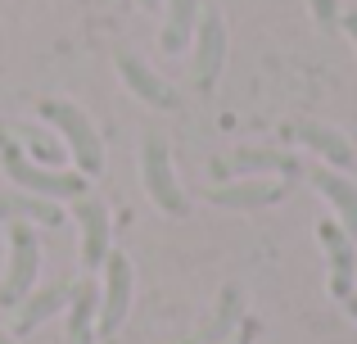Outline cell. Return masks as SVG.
Segmentation results:
<instances>
[{"mask_svg":"<svg viewBox=\"0 0 357 344\" xmlns=\"http://www.w3.org/2000/svg\"><path fill=\"white\" fill-rule=\"evenodd\" d=\"M36 114H41L54 132H59L63 150L73 154V163H77V172L86 177V181L105 172V141H100L96 123H91L77 105H68V100H41V105H36Z\"/></svg>","mask_w":357,"mask_h":344,"instance_id":"cell-1","label":"cell"},{"mask_svg":"<svg viewBox=\"0 0 357 344\" xmlns=\"http://www.w3.org/2000/svg\"><path fill=\"white\" fill-rule=\"evenodd\" d=\"M0 163H5V177H14V186L27 195H41V200H54V204L63 200L73 204L77 195H86V177L82 172H54L45 163H32L18 150V141H9L5 127H0Z\"/></svg>","mask_w":357,"mask_h":344,"instance_id":"cell-2","label":"cell"},{"mask_svg":"<svg viewBox=\"0 0 357 344\" xmlns=\"http://www.w3.org/2000/svg\"><path fill=\"white\" fill-rule=\"evenodd\" d=\"M36 272H41V240L32 222H9V267L0 281V308H18L36 290Z\"/></svg>","mask_w":357,"mask_h":344,"instance_id":"cell-3","label":"cell"},{"mask_svg":"<svg viewBox=\"0 0 357 344\" xmlns=\"http://www.w3.org/2000/svg\"><path fill=\"white\" fill-rule=\"evenodd\" d=\"M140 172H145L149 200L163 213H172V218H185V213H190V200H185L181 181H176V168H172V150H167V141L158 132L145 136V145H140Z\"/></svg>","mask_w":357,"mask_h":344,"instance_id":"cell-4","label":"cell"},{"mask_svg":"<svg viewBox=\"0 0 357 344\" xmlns=\"http://www.w3.org/2000/svg\"><path fill=\"white\" fill-rule=\"evenodd\" d=\"M213 177H222V181H240V177H303V163L289 150L249 145V150H231L222 159H213Z\"/></svg>","mask_w":357,"mask_h":344,"instance_id":"cell-5","label":"cell"},{"mask_svg":"<svg viewBox=\"0 0 357 344\" xmlns=\"http://www.w3.org/2000/svg\"><path fill=\"white\" fill-rule=\"evenodd\" d=\"M227 68V18L218 9H204L199 27H195V63H190V77L199 91H213Z\"/></svg>","mask_w":357,"mask_h":344,"instance_id":"cell-6","label":"cell"},{"mask_svg":"<svg viewBox=\"0 0 357 344\" xmlns=\"http://www.w3.org/2000/svg\"><path fill=\"white\" fill-rule=\"evenodd\" d=\"M131 285H136L131 258H127V254H109V258H105V299H100V313H96V336H100V340L118 336V327L127 322Z\"/></svg>","mask_w":357,"mask_h":344,"instance_id":"cell-7","label":"cell"},{"mask_svg":"<svg viewBox=\"0 0 357 344\" xmlns=\"http://www.w3.org/2000/svg\"><path fill=\"white\" fill-rule=\"evenodd\" d=\"M285 190H289V186L271 181V177H240V181H218L208 190V200L218 204V209H231V213H258V209L280 204Z\"/></svg>","mask_w":357,"mask_h":344,"instance_id":"cell-8","label":"cell"},{"mask_svg":"<svg viewBox=\"0 0 357 344\" xmlns=\"http://www.w3.org/2000/svg\"><path fill=\"white\" fill-rule=\"evenodd\" d=\"M73 218H77V227H82V263L100 267L114 254V249H109V209L86 190V195L73 200Z\"/></svg>","mask_w":357,"mask_h":344,"instance_id":"cell-9","label":"cell"},{"mask_svg":"<svg viewBox=\"0 0 357 344\" xmlns=\"http://www.w3.org/2000/svg\"><path fill=\"white\" fill-rule=\"evenodd\" d=\"M118 77L127 82V91L140 100V105H149V109H176V105H181V100H176V91L167 87V82L158 77V73L149 68L140 54H131V50L118 54Z\"/></svg>","mask_w":357,"mask_h":344,"instance_id":"cell-10","label":"cell"},{"mask_svg":"<svg viewBox=\"0 0 357 344\" xmlns=\"http://www.w3.org/2000/svg\"><path fill=\"white\" fill-rule=\"evenodd\" d=\"M317 236H321L326 254H331V294L344 304V299L353 294V272H357V249H353V236L340 227V222H321V227H317Z\"/></svg>","mask_w":357,"mask_h":344,"instance_id":"cell-11","label":"cell"},{"mask_svg":"<svg viewBox=\"0 0 357 344\" xmlns=\"http://www.w3.org/2000/svg\"><path fill=\"white\" fill-rule=\"evenodd\" d=\"M289 136H298L312 154H321L326 168H340V172L353 168V141L344 132H335V127H326V123H294Z\"/></svg>","mask_w":357,"mask_h":344,"instance_id":"cell-12","label":"cell"},{"mask_svg":"<svg viewBox=\"0 0 357 344\" xmlns=\"http://www.w3.org/2000/svg\"><path fill=\"white\" fill-rule=\"evenodd\" d=\"M68 294H73V285H41V290H32L23 304H18V317H14V336H32L41 322H50L54 313H63L68 308Z\"/></svg>","mask_w":357,"mask_h":344,"instance_id":"cell-13","label":"cell"},{"mask_svg":"<svg viewBox=\"0 0 357 344\" xmlns=\"http://www.w3.org/2000/svg\"><path fill=\"white\" fill-rule=\"evenodd\" d=\"M240 322H244V285H227L222 299H218V313H213L185 344H222L227 336L240 331Z\"/></svg>","mask_w":357,"mask_h":344,"instance_id":"cell-14","label":"cell"},{"mask_svg":"<svg viewBox=\"0 0 357 344\" xmlns=\"http://www.w3.org/2000/svg\"><path fill=\"white\" fill-rule=\"evenodd\" d=\"M163 9H167V18H163V32H158V45H163L167 54H181L185 45L195 41L204 5L199 0H163Z\"/></svg>","mask_w":357,"mask_h":344,"instance_id":"cell-15","label":"cell"},{"mask_svg":"<svg viewBox=\"0 0 357 344\" xmlns=\"http://www.w3.org/2000/svg\"><path fill=\"white\" fill-rule=\"evenodd\" d=\"M96 313H100V285L73 281L68 294V344H96Z\"/></svg>","mask_w":357,"mask_h":344,"instance_id":"cell-16","label":"cell"},{"mask_svg":"<svg viewBox=\"0 0 357 344\" xmlns=\"http://www.w3.org/2000/svg\"><path fill=\"white\" fill-rule=\"evenodd\" d=\"M312 186L335 204V213H340L344 231L357 240V186H353L340 168H326V163H321V168H312Z\"/></svg>","mask_w":357,"mask_h":344,"instance_id":"cell-17","label":"cell"},{"mask_svg":"<svg viewBox=\"0 0 357 344\" xmlns=\"http://www.w3.org/2000/svg\"><path fill=\"white\" fill-rule=\"evenodd\" d=\"M0 222H32V227H63V204L41 195H0Z\"/></svg>","mask_w":357,"mask_h":344,"instance_id":"cell-18","label":"cell"},{"mask_svg":"<svg viewBox=\"0 0 357 344\" xmlns=\"http://www.w3.org/2000/svg\"><path fill=\"white\" fill-rule=\"evenodd\" d=\"M307 9H312V18H317V27H321V32L340 27V0H307Z\"/></svg>","mask_w":357,"mask_h":344,"instance_id":"cell-19","label":"cell"},{"mask_svg":"<svg viewBox=\"0 0 357 344\" xmlns=\"http://www.w3.org/2000/svg\"><path fill=\"white\" fill-rule=\"evenodd\" d=\"M253 340H258V322L244 317V331H236V340H231V344H253Z\"/></svg>","mask_w":357,"mask_h":344,"instance_id":"cell-20","label":"cell"},{"mask_svg":"<svg viewBox=\"0 0 357 344\" xmlns=\"http://www.w3.org/2000/svg\"><path fill=\"white\" fill-rule=\"evenodd\" d=\"M340 23H344V32L353 36V45H357V9H353V14H340Z\"/></svg>","mask_w":357,"mask_h":344,"instance_id":"cell-21","label":"cell"},{"mask_svg":"<svg viewBox=\"0 0 357 344\" xmlns=\"http://www.w3.org/2000/svg\"><path fill=\"white\" fill-rule=\"evenodd\" d=\"M344 308H349V317L357 322V294H349V299H344Z\"/></svg>","mask_w":357,"mask_h":344,"instance_id":"cell-22","label":"cell"},{"mask_svg":"<svg viewBox=\"0 0 357 344\" xmlns=\"http://www.w3.org/2000/svg\"><path fill=\"white\" fill-rule=\"evenodd\" d=\"M158 5H163V0H140V9H158Z\"/></svg>","mask_w":357,"mask_h":344,"instance_id":"cell-23","label":"cell"},{"mask_svg":"<svg viewBox=\"0 0 357 344\" xmlns=\"http://www.w3.org/2000/svg\"><path fill=\"white\" fill-rule=\"evenodd\" d=\"M0 344H14V336H5V331H0Z\"/></svg>","mask_w":357,"mask_h":344,"instance_id":"cell-24","label":"cell"}]
</instances>
